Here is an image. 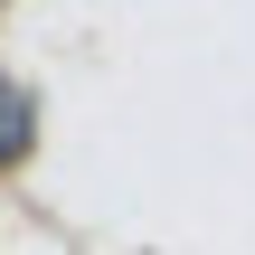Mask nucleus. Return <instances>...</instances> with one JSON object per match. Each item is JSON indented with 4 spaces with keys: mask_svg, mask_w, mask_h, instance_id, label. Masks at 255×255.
Instances as JSON below:
<instances>
[{
    "mask_svg": "<svg viewBox=\"0 0 255 255\" xmlns=\"http://www.w3.org/2000/svg\"><path fill=\"white\" fill-rule=\"evenodd\" d=\"M28 151V114H19V95H0V170Z\"/></svg>",
    "mask_w": 255,
    "mask_h": 255,
    "instance_id": "1",
    "label": "nucleus"
}]
</instances>
